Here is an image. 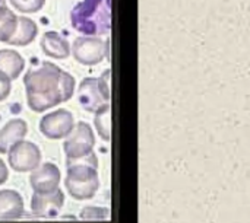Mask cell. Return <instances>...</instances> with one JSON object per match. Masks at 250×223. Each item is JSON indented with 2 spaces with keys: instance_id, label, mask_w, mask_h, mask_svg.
<instances>
[{
  "instance_id": "1",
  "label": "cell",
  "mask_w": 250,
  "mask_h": 223,
  "mask_svg": "<svg viewBox=\"0 0 250 223\" xmlns=\"http://www.w3.org/2000/svg\"><path fill=\"white\" fill-rule=\"evenodd\" d=\"M26 102L34 112H42L72 98L75 77L59 66L42 61L32 67L23 77Z\"/></svg>"
},
{
  "instance_id": "2",
  "label": "cell",
  "mask_w": 250,
  "mask_h": 223,
  "mask_svg": "<svg viewBox=\"0 0 250 223\" xmlns=\"http://www.w3.org/2000/svg\"><path fill=\"white\" fill-rule=\"evenodd\" d=\"M64 187L72 199L89 200L100 188L98 158L94 152L78 159H66Z\"/></svg>"
},
{
  "instance_id": "3",
  "label": "cell",
  "mask_w": 250,
  "mask_h": 223,
  "mask_svg": "<svg viewBox=\"0 0 250 223\" xmlns=\"http://www.w3.org/2000/svg\"><path fill=\"white\" fill-rule=\"evenodd\" d=\"M72 26L88 37L110 34L111 0H82L70 12Z\"/></svg>"
},
{
  "instance_id": "4",
  "label": "cell",
  "mask_w": 250,
  "mask_h": 223,
  "mask_svg": "<svg viewBox=\"0 0 250 223\" xmlns=\"http://www.w3.org/2000/svg\"><path fill=\"white\" fill-rule=\"evenodd\" d=\"M110 74L107 70L101 77H85L78 88L81 107L89 112H98L110 107Z\"/></svg>"
},
{
  "instance_id": "5",
  "label": "cell",
  "mask_w": 250,
  "mask_h": 223,
  "mask_svg": "<svg viewBox=\"0 0 250 223\" xmlns=\"http://www.w3.org/2000/svg\"><path fill=\"white\" fill-rule=\"evenodd\" d=\"M73 58L83 66H95L107 58L110 60V41H103L98 37H78L72 45Z\"/></svg>"
},
{
  "instance_id": "6",
  "label": "cell",
  "mask_w": 250,
  "mask_h": 223,
  "mask_svg": "<svg viewBox=\"0 0 250 223\" xmlns=\"http://www.w3.org/2000/svg\"><path fill=\"white\" fill-rule=\"evenodd\" d=\"M95 136L91 126L85 121H79L73 130L66 136L63 143V150L67 159H78L94 152Z\"/></svg>"
},
{
  "instance_id": "7",
  "label": "cell",
  "mask_w": 250,
  "mask_h": 223,
  "mask_svg": "<svg viewBox=\"0 0 250 223\" xmlns=\"http://www.w3.org/2000/svg\"><path fill=\"white\" fill-rule=\"evenodd\" d=\"M9 165L16 172H28L34 171L41 164V150L32 142L21 140L19 143L13 145L7 152Z\"/></svg>"
},
{
  "instance_id": "8",
  "label": "cell",
  "mask_w": 250,
  "mask_h": 223,
  "mask_svg": "<svg viewBox=\"0 0 250 223\" xmlns=\"http://www.w3.org/2000/svg\"><path fill=\"white\" fill-rule=\"evenodd\" d=\"M40 131L44 137L59 140L66 137L75 127L73 114L67 110H56L40 120Z\"/></svg>"
},
{
  "instance_id": "9",
  "label": "cell",
  "mask_w": 250,
  "mask_h": 223,
  "mask_svg": "<svg viewBox=\"0 0 250 223\" xmlns=\"http://www.w3.org/2000/svg\"><path fill=\"white\" fill-rule=\"evenodd\" d=\"M62 180L60 169L57 168L56 164L45 162L42 165H38L31 177H29V184L37 194H47L59 188Z\"/></svg>"
},
{
  "instance_id": "10",
  "label": "cell",
  "mask_w": 250,
  "mask_h": 223,
  "mask_svg": "<svg viewBox=\"0 0 250 223\" xmlns=\"http://www.w3.org/2000/svg\"><path fill=\"white\" fill-rule=\"evenodd\" d=\"M64 206V193L57 188L47 194L34 193L31 199V210L37 218H56Z\"/></svg>"
},
{
  "instance_id": "11",
  "label": "cell",
  "mask_w": 250,
  "mask_h": 223,
  "mask_svg": "<svg viewBox=\"0 0 250 223\" xmlns=\"http://www.w3.org/2000/svg\"><path fill=\"white\" fill-rule=\"evenodd\" d=\"M28 133V124L22 118H13L7 121L0 130V153H7L9 149L25 139Z\"/></svg>"
},
{
  "instance_id": "12",
  "label": "cell",
  "mask_w": 250,
  "mask_h": 223,
  "mask_svg": "<svg viewBox=\"0 0 250 223\" xmlns=\"http://www.w3.org/2000/svg\"><path fill=\"white\" fill-rule=\"evenodd\" d=\"M23 212V199L18 191L0 190V221H16Z\"/></svg>"
},
{
  "instance_id": "13",
  "label": "cell",
  "mask_w": 250,
  "mask_h": 223,
  "mask_svg": "<svg viewBox=\"0 0 250 223\" xmlns=\"http://www.w3.org/2000/svg\"><path fill=\"white\" fill-rule=\"evenodd\" d=\"M41 50L44 51L45 56L51 58H66L70 54V45L67 39H64L59 32L48 31L42 35L41 38Z\"/></svg>"
},
{
  "instance_id": "14",
  "label": "cell",
  "mask_w": 250,
  "mask_h": 223,
  "mask_svg": "<svg viewBox=\"0 0 250 223\" xmlns=\"http://www.w3.org/2000/svg\"><path fill=\"white\" fill-rule=\"evenodd\" d=\"M38 34V26L37 23L26 16H18V25H16V31L13 34V37L9 39L7 44L10 45H16V47H23L31 44L35 37Z\"/></svg>"
},
{
  "instance_id": "15",
  "label": "cell",
  "mask_w": 250,
  "mask_h": 223,
  "mask_svg": "<svg viewBox=\"0 0 250 223\" xmlns=\"http://www.w3.org/2000/svg\"><path fill=\"white\" fill-rule=\"evenodd\" d=\"M25 69L23 57L15 50H0V72L15 80Z\"/></svg>"
},
{
  "instance_id": "16",
  "label": "cell",
  "mask_w": 250,
  "mask_h": 223,
  "mask_svg": "<svg viewBox=\"0 0 250 223\" xmlns=\"http://www.w3.org/2000/svg\"><path fill=\"white\" fill-rule=\"evenodd\" d=\"M18 25V16L6 6V3L0 4V42H9L13 37Z\"/></svg>"
},
{
  "instance_id": "17",
  "label": "cell",
  "mask_w": 250,
  "mask_h": 223,
  "mask_svg": "<svg viewBox=\"0 0 250 223\" xmlns=\"http://www.w3.org/2000/svg\"><path fill=\"white\" fill-rule=\"evenodd\" d=\"M95 129L100 134V137L105 142L111 139V107H107L98 112H95L94 120Z\"/></svg>"
},
{
  "instance_id": "18",
  "label": "cell",
  "mask_w": 250,
  "mask_h": 223,
  "mask_svg": "<svg viewBox=\"0 0 250 223\" xmlns=\"http://www.w3.org/2000/svg\"><path fill=\"white\" fill-rule=\"evenodd\" d=\"M10 3L22 13H35L44 7L45 0H10Z\"/></svg>"
},
{
  "instance_id": "19",
  "label": "cell",
  "mask_w": 250,
  "mask_h": 223,
  "mask_svg": "<svg viewBox=\"0 0 250 223\" xmlns=\"http://www.w3.org/2000/svg\"><path fill=\"white\" fill-rule=\"evenodd\" d=\"M10 82H12V80H10L4 73H1V72H0V102H1V101H4V99L9 96L10 89H12Z\"/></svg>"
},
{
  "instance_id": "20",
  "label": "cell",
  "mask_w": 250,
  "mask_h": 223,
  "mask_svg": "<svg viewBox=\"0 0 250 223\" xmlns=\"http://www.w3.org/2000/svg\"><path fill=\"white\" fill-rule=\"evenodd\" d=\"M9 178V169L6 167V164L0 159V186L4 184Z\"/></svg>"
},
{
  "instance_id": "21",
  "label": "cell",
  "mask_w": 250,
  "mask_h": 223,
  "mask_svg": "<svg viewBox=\"0 0 250 223\" xmlns=\"http://www.w3.org/2000/svg\"><path fill=\"white\" fill-rule=\"evenodd\" d=\"M1 3H4V0H0V4H1Z\"/></svg>"
}]
</instances>
